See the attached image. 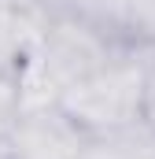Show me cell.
Here are the masks:
<instances>
[{"label": "cell", "mask_w": 155, "mask_h": 159, "mask_svg": "<svg viewBox=\"0 0 155 159\" xmlns=\"http://www.w3.org/2000/svg\"><path fill=\"white\" fill-rule=\"evenodd\" d=\"M122 44H126V37L111 34L96 19L52 15L48 26H44L37 56L19 74V81H22V111L59 104V96L70 85L89 78L92 70H100Z\"/></svg>", "instance_id": "1"}, {"label": "cell", "mask_w": 155, "mask_h": 159, "mask_svg": "<svg viewBox=\"0 0 155 159\" xmlns=\"http://www.w3.org/2000/svg\"><path fill=\"white\" fill-rule=\"evenodd\" d=\"M152 44L126 41L115 56L59 96V107L89 133H118L144 122V70Z\"/></svg>", "instance_id": "2"}, {"label": "cell", "mask_w": 155, "mask_h": 159, "mask_svg": "<svg viewBox=\"0 0 155 159\" xmlns=\"http://www.w3.org/2000/svg\"><path fill=\"white\" fill-rule=\"evenodd\" d=\"M89 133L59 104L30 107L11 119V156L15 159H78Z\"/></svg>", "instance_id": "3"}, {"label": "cell", "mask_w": 155, "mask_h": 159, "mask_svg": "<svg viewBox=\"0 0 155 159\" xmlns=\"http://www.w3.org/2000/svg\"><path fill=\"white\" fill-rule=\"evenodd\" d=\"M48 11L33 0H0V74L19 78L26 63L37 56Z\"/></svg>", "instance_id": "4"}, {"label": "cell", "mask_w": 155, "mask_h": 159, "mask_svg": "<svg viewBox=\"0 0 155 159\" xmlns=\"http://www.w3.org/2000/svg\"><path fill=\"white\" fill-rule=\"evenodd\" d=\"M78 159H155V133L144 122L118 133H100V137H89Z\"/></svg>", "instance_id": "5"}, {"label": "cell", "mask_w": 155, "mask_h": 159, "mask_svg": "<svg viewBox=\"0 0 155 159\" xmlns=\"http://www.w3.org/2000/svg\"><path fill=\"white\" fill-rule=\"evenodd\" d=\"M126 41L155 48V0H133L126 15Z\"/></svg>", "instance_id": "6"}, {"label": "cell", "mask_w": 155, "mask_h": 159, "mask_svg": "<svg viewBox=\"0 0 155 159\" xmlns=\"http://www.w3.org/2000/svg\"><path fill=\"white\" fill-rule=\"evenodd\" d=\"M19 111H22V81L0 74V122H11Z\"/></svg>", "instance_id": "7"}, {"label": "cell", "mask_w": 155, "mask_h": 159, "mask_svg": "<svg viewBox=\"0 0 155 159\" xmlns=\"http://www.w3.org/2000/svg\"><path fill=\"white\" fill-rule=\"evenodd\" d=\"M48 15H85L100 22V0H37Z\"/></svg>", "instance_id": "8"}, {"label": "cell", "mask_w": 155, "mask_h": 159, "mask_svg": "<svg viewBox=\"0 0 155 159\" xmlns=\"http://www.w3.org/2000/svg\"><path fill=\"white\" fill-rule=\"evenodd\" d=\"M144 126L155 133V48L148 52V70H144Z\"/></svg>", "instance_id": "9"}]
</instances>
